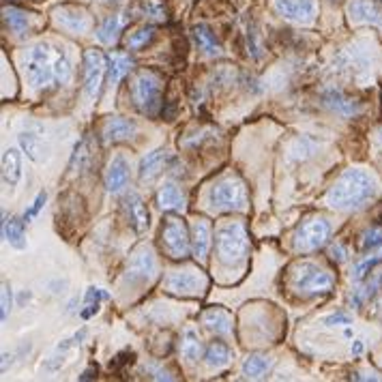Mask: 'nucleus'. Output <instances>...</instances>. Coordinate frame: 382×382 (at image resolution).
Listing matches in <instances>:
<instances>
[{
  "label": "nucleus",
  "instance_id": "obj_1",
  "mask_svg": "<svg viewBox=\"0 0 382 382\" xmlns=\"http://www.w3.org/2000/svg\"><path fill=\"white\" fill-rule=\"evenodd\" d=\"M24 62H26L28 82L37 91H46L54 82L67 84L73 75L69 52L54 44H39L30 48Z\"/></svg>",
  "mask_w": 382,
  "mask_h": 382
},
{
  "label": "nucleus",
  "instance_id": "obj_2",
  "mask_svg": "<svg viewBox=\"0 0 382 382\" xmlns=\"http://www.w3.org/2000/svg\"><path fill=\"white\" fill-rule=\"evenodd\" d=\"M380 191L376 176L363 168H350L343 172L327 194V204L337 211H353L371 202Z\"/></svg>",
  "mask_w": 382,
  "mask_h": 382
},
{
  "label": "nucleus",
  "instance_id": "obj_3",
  "mask_svg": "<svg viewBox=\"0 0 382 382\" xmlns=\"http://www.w3.org/2000/svg\"><path fill=\"white\" fill-rule=\"evenodd\" d=\"M131 99L144 117H157L162 112V103H164L162 75L150 69L138 71L131 82Z\"/></svg>",
  "mask_w": 382,
  "mask_h": 382
},
{
  "label": "nucleus",
  "instance_id": "obj_4",
  "mask_svg": "<svg viewBox=\"0 0 382 382\" xmlns=\"http://www.w3.org/2000/svg\"><path fill=\"white\" fill-rule=\"evenodd\" d=\"M217 256L225 266H239L245 262L249 241L243 223H225L217 230Z\"/></svg>",
  "mask_w": 382,
  "mask_h": 382
},
{
  "label": "nucleus",
  "instance_id": "obj_5",
  "mask_svg": "<svg viewBox=\"0 0 382 382\" xmlns=\"http://www.w3.org/2000/svg\"><path fill=\"white\" fill-rule=\"evenodd\" d=\"M206 202L213 211H243L247 206V189L239 176H223L206 194Z\"/></svg>",
  "mask_w": 382,
  "mask_h": 382
},
{
  "label": "nucleus",
  "instance_id": "obj_6",
  "mask_svg": "<svg viewBox=\"0 0 382 382\" xmlns=\"http://www.w3.org/2000/svg\"><path fill=\"white\" fill-rule=\"evenodd\" d=\"M292 286L296 292L312 296V294H327L333 290V277L314 262H301L292 273Z\"/></svg>",
  "mask_w": 382,
  "mask_h": 382
},
{
  "label": "nucleus",
  "instance_id": "obj_7",
  "mask_svg": "<svg viewBox=\"0 0 382 382\" xmlns=\"http://www.w3.org/2000/svg\"><path fill=\"white\" fill-rule=\"evenodd\" d=\"M162 243H164V249L170 258H176V260H183L189 256V249H191V237H189V230L187 225L180 217H174L170 215L166 221H164V228H162Z\"/></svg>",
  "mask_w": 382,
  "mask_h": 382
},
{
  "label": "nucleus",
  "instance_id": "obj_8",
  "mask_svg": "<svg viewBox=\"0 0 382 382\" xmlns=\"http://www.w3.org/2000/svg\"><path fill=\"white\" fill-rule=\"evenodd\" d=\"M329 235H331L329 221L324 217H312L301 223L294 237V247L296 251H316L329 241Z\"/></svg>",
  "mask_w": 382,
  "mask_h": 382
},
{
  "label": "nucleus",
  "instance_id": "obj_9",
  "mask_svg": "<svg viewBox=\"0 0 382 382\" xmlns=\"http://www.w3.org/2000/svg\"><path fill=\"white\" fill-rule=\"evenodd\" d=\"M155 275H157L155 253H152L148 245H140L127 264V279L131 284H148L155 279Z\"/></svg>",
  "mask_w": 382,
  "mask_h": 382
},
{
  "label": "nucleus",
  "instance_id": "obj_10",
  "mask_svg": "<svg viewBox=\"0 0 382 382\" xmlns=\"http://www.w3.org/2000/svg\"><path fill=\"white\" fill-rule=\"evenodd\" d=\"M168 292L183 294V296H198L206 290V277L196 269L172 271L164 282Z\"/></svg>",
  "mask_w": 382,
  "mask_h": 382
},
{
  "label": "nucleus",
  "instance_id": "obj_11",
  "mask_svg": "<svg viewBox=\"0 0 382 382\" xmlns=\"http://www.w3.org/2000/svg\"><path fill=\"white\" fill-rule=\"evenodd\" d=\"M275 11L296 24H310L316 18V0H273Z\"/></svg>",
  "mask_w": 382,
  "mask_h": 382
},
{
  "label": "nucleus",
  "instance_id": "obj_12",
  "mask_svg": "<svg viewBox=\"0 0 382 382\" xmlns=\"http://www.w3.org/2000/svg\"><path fill=\"white\" fill-rule=\"evenodd\" d=\"M103 71H105V56L99 50H86L84 54V88L88 97H97L103 82Z\"/></svg>",
  "mask_w": 382,
  "mask_h": 382
},
{
  "label": "nucleus",
  "instance_id": "obj_13",
  "mask_svg": "<svg viewBox=\"0 0 382 382\" xmlns=\"http://www.w3.org/2000/svg\"><path fill=\"white\" fill-rule=\"evenodd\" d=\"M54 20L60 28L69 32H86L91 26L88 13L80 7H56L54 9Z\"/></svg>",
  "mask_w": 382,
  "mask_h": 382
},
{
  "label": "nucleus",
  "instance_id": "obj_14",
  "mask_svg": "<svg viewBox=\"0 0 382 382\" xmlns=\"http://www.w3.org/2000/svg\"><path fill=\"white\" fill-rule=\"evenodd\" d=\"M123 211H125V217H127L129 225L138 235L148 230V211H146V204L142 202V198L138 194H129L123 200Z\"/></svg>",
  "mask_w": 382,
  "mask_h": 382
},
{
  "label": "nucleus",
  "instance_id": "obj_15",
  "mask_svg": "<svg viewBox=\"0 0 382 382\" xmlns=\"http://www.w3.org/2000/svg\"><path fill=\"white\" fill-rule=\"evenodd\" d=\"M348 15L357 24H382V7L374 0H353L348 5Z\"/></svg>",
  "mask_w": 382,
  "mask_h": 382
},
{
  "label": "nucleus",
  "instance_id": "obj_16",
  "mask_svg": "<svg viewBox=\"0 0 382 382\" xmlns=\"http://www.w3.org/2000/svg\"><path fill=\"white\" fill-rule=\"evenodd\" d=\"M127 180H129V162L123 155H117L107 166L105 189L110 194H119V191L127 185Z\"/></svg>",
  "mask_w": 382,
  "mask_h": 382
},
{
  "label": "nucleus",
  "instance_id": "obj_17",
  "mask_svg": "<svg viewBox=\"0 0 382 382\" xmlns=\"http://www.w3.org/2000/svg\"><path fill=\"white\" fill-rule=\"evenodd\" d=\"M191 249H194V253L200 262L206 260L209 249H211V225L206 219L194 221V228H191Z\"/></svg>",
  "mask_w": 382,
  "mask_h": 382
},
{
  "label": "nucleus",
  "instance_id": "obj_18",
  "mask_svg": "<svg viewBox=\"0 0 382 382\" xmlns=\"http://www.w3.org/2000/svg\"><path fill=\"white\" fill-rule=\"evenodd\" d=\"M157 204L162 211H183L185 209V196L176 183L168 180L157 191Z\"/></svg>",
  "mask_w": 382,
  "mask_h": 382
},
{
  "label": "nucleus",
  "instance_id": "obj_19",
  "mask_svg": "<svg viewBox=\"0 0 382 382\" xmlns=\"http://www.w3.org/2000/svg\"><path fill=\"white\" fill-rule=\"evenodd\" d=\"M138 131V125L129 119H110L103 125V140L105 142H121L133 138Z\"/></svg>",
  "mask_w": 382,
  "mask_h": 382
},
{
  "label": "nucleus",
  "instance_id": "obj_20",
  "mask_svg": "<svg viewBox=\"0 0 382 382\" xmlns=\"http://www.w3.org/2000/svg\"><path fill=\"white\" fill-rule=\"evenodd\" d=\"M166 159H168V152H166L164 148L148 152V155H146V157L142 159V164H140V180H142V183H150L152 178H155V176L164 170Z\"/></svg>",
  "mask_w": 382,
  "mask_h": 382
},
{
  "label": "nucleus",
  "instance_id": "obj_21",
  "mask_svg": "<svg viewBox=\"0 0 382 382\" xmlns=\"http://www.w3.org/2000/svg\"><path fill=\"white\" fill-rule=\"evenodd\" d=\"M3 15H5V22L7 26L18 34V37H24L32 30L34 26V15L32 13H26L22 9H15V7H5L3 9Z\"/></svg>",
  "mask_w": 382,
  "mask_h": 382
},
{
  "label": "nucleus",
  "instance_id": "obj_22",
  "mask_svg": "<svg viewBox=\"0 0 382 382\" xmlns=\"http://www.w3.org/2000/svg\"><path fill=\"white\" fill-rule=\"evenodd\" d=\"M324 103L331 110H335L337 114H343V117H353V114L361 112L359 101L350 99L348 95H343L341 91H335V88H331V91L324 93Z\"/></svg>",
  "mask_w": 382,
  "mask_h": 382
},
{
  "label": "nucleus",
  "instance_id": "obj_23",
  "mask_svg": "<svg viewBox=\"0 0 382 382\" xmlns=\"http://www.w3.org/2000/svg\"><path fill=\"white\" fill-rule=\"evenodd\" d=\"M131 13L136 18H146L152 22H166L168 20V9L164 5V0H138L131 9Z\"/></svg>",
  "mask_w": 382,
  "mask_h": 382
},
{
  "label": "nucleus",
  "instance_id": "obj_24",
  "mask_svg": "<svg viewBox=\"0 0 382 382\" xmlns=\"http://www.w3.org/2000/svg\"><path fill=\"white\" fill-rule=\"evenodd\" d=\"M22 178V155L18 148H7L3 155V180L7 185H18Z\"/></svg>",
  "mask_w": 382,
  "mask_h": 382
},
{
  "label": "nucleus",
  "instance_id": "obj_25",
  "mask_svg": "<svg viewBox=\"0 0 382 382\" xmlns=\"http://www.w3.org/2000/svg\"><path fill=\"white\" fill-rule=\"evenodd\" d=\"M131 67H133V60L129 56H125V54H112L107 58V82H110V86L112 88L117 86L123 80V75L131 71Z\"/></svg>",
  "mask_w": 382,
  "mask_h": 382
},
{
  "label": "nucleus",
  "instance_id": "obj_26",
  "mask_svg": "<svg viewBox=\"0 0 382 382\" xmlns=\"http://www.w3.org/2000/svg\"><path fill=\"white\" fill-rule=\"evenodd\" d=\"M194 39H196L198 48H200L204 54H209V56L221 54V46H219V41H217L215 32H213L209 26H204V24L194 26Z\"/></svg>",
  "mask_w": 382,
  "mask_h": 382
},
{
  "label": "nucleus",
  "instance_id": "obj_27",
  "mask_svg": "<svg viewBox=\"0 0 382 382\" xmlns=\"http://www.w3.org/2000/svg\"><path fill=\"white\" fill-rule=\"evenodd\" d=\"M3 237H5V241H9V245H13L15 249H24V247H26L24 221L18 219V217L5 219V221H3Z\"/></svg>",
  "mask_w": 382,
  "mask_h": 382
},
{
  "label": "nucleus",
  "instance_id": "obj_28",
  "mask_svg": "<svg viewBox=\"0 0 382 382\" xmlns=\"http://www.w3.org/2000/svg\"><path fill=\"white\" fill-rule=\"evenodd\" d=\"M273 361L269 357H262V355H251L245 359L243 363V376L249 378V380H260L264 378L266 374H269Z\"/></svg>",
  "mask_w": 382,
  "mask_h": 382
},
{
  "label": "nucleus",
  "instance_id": "obj_29",
  "mask_svg": "<svg viewBox=\"0 0 382 382\" xmlns=\"http://www.w3.org/2000/svg\"><path fill=\"white\" fill-rule=\"evenodd\" d=\"M204 324L215 331L217 335H230L232 333V318L223 310H209L204 314Z\"/></svg>",
  "mask_w": 382,
  "mask_h": 382
},
{
  "label": "nucleus",
  "instance_id": "obj_30",
  "mask_svg": "<svg viewBox=\"0 0 382 382\" xmlns=\"http://www.w3.org/2000/svg\"><path fill=\"white\" fill-rule=\"evenodd\" d=\"M180 355L189 361V363H194L200 359L202 355V341L198 337V333L194 329H187L183 333V339H180Z\"/></svg>",
  "mask_w": 382,
  "mask_h": 382
},
{
  "label": "nucleus",
  "instance_id": "obj_31",
  "mask_svg": "<svg viewBox=\"0 0 382 382\" xmlns=\"http://www.w3.org/2000/svg\"><path fill=\"white\" fill-rule=\"evenodd\" d=\"M123 24H125V20L121 15H110V18H105L101 22V26L97 28V39L101 44H107V46L114 44V41L119 39V32H121Z\"/></svg>",
  "mask_w": 382,
  "mask_h": 382
},
{
  "label": "nucleus",
  "instance_id": "obj_32",
  "mask_svg": "<svg viewBox=\"0 0 382 382\" xmlns=\"http://www.w3.org/2000/svg\"><path fill=\"white\" fill-rule=\"evenodd\" d=\"M20 144L22 148L28 152V157L34 159V162H39L41 159V150H44V138L39 133H34V131H22L20 133Z\"/></svg>",
  "mask_w": 382,
  "mask_h": 382
},
{
  "label": "nucleus",
  "instance_id": "obj_33",
  "mask_svg": "<svg viewBox=\"0 0 382 382\" xmlns=\"http://www.w3.org/2000/svg\"><path fill=\"white\" fill-rule=\"evenodd\" d=\"M155 34H157V30L152 28V26L138 28V30H133V32L127 34L125 46H127L129 50H142V48H146L152 39H155Z\"/></svg>",
  "mask_w": 382,
  "mask_h": 382
},
{
  "label": "nucleus",
  "instance_id": "obj_34",
  "mask_svg": "<svg viewBox=\"0 0 382 382\" xmlns=\"http://www.w3.org/2000/svg\"><path fill=\"white\" fill-rule=\"evenodd\" d=\"M204 359H206V365H211V367H223V365H228V361H230V350H228L225 343L213 341L206 348Z\"/></svg>",
  "mask_w": 382,
  "mask_h": 382
},
{
  "label": "nucleus",
  "instance_id": "obj_35",
  "mask_svg": "<svg viewBox=\"0 0 382 382\" xmlns=\"http://www.w3.org/2000/svg\"><path fill=\"white\" fill-rule=\"evenodd\" d=\"M382 264V249L380 251H376V253H371V256H367L365 260H361L355 269H353V282H363L376 266H380Z\"/></svg>",
  "mask_w": 382,
  "mask_h": 382
},
{
  "label": "nucleus",
  "instance_id": "obj_36",
  "mask_svg": "<svg viewBox=\"0 0 382 382\" xmlns=\"http://www.w3.org/2000/svg\"><path fill=\"white\" fill-rule=\"evenodd\" d=\"M103 298H107V294H105L103 290L91 288V290L86 292V296H84V303H86V308H88V310H84L82 316H84V318H91L93 314H97V310H99V301H103Z\"/></svg>",
  "mask_w": 382,
  "mask_h": 382
},
{
  "label": "nucleus",
  "instance_id": "obj_37",
  "mask_svg": "<svg viewBox=\"0 0 382 382\" xmlns=\"http://www.w3.org/2000/svg\"><path fill=\"white\" fill-rule=\"evenodd\" d=\"M378 247H382V230H380V228H371V230H367L361 237V249L371 251V249H378Z\"/></svg>",
  "mask_w": 382,
  "mask_h": 382
},
{
  "label": "nucleus",
  "instance_id": "obj_38",
  "mask_svg": "<svg viewBox=\"0 0 382 382\" xmlns=\"http://www.w3.org/2000/svg\"><path fill=\"white\" fill-rule=\"evenodd\" d=\"M378 284H380V279H371L367 286H363L361 290H355V294L350 296V303H353V308H361V305L376 292V288H378Z\"/></svg>",
  "mask_w": 382,
  "mask_h": 382
},
{
  "label": "nucleus",
  "instance_id": "obj_39",
  "mask_svg": "<svg viewBox=\"0 0 382 382\" xmlns=\"http://www.w3.org/2000/svg\"><path fill=\"white\" fill-rule=\"evenodd\" d=\"M0 316H3V322H7L9 314H11V308H13V298H11V288L7 284H3V296H0Z\"/></svg>",
  "mask_w": 382,
  "mask_h": 382
},
{
  "label": "nucleus",
  "instance_id": "obj_40",
  "mask_svg": "<svg viewBox=\"0 0 382 382\" xmlns=\"http://www.w3.org/2000/svg\"><path fill=\"white\" fill-rule=\"evenodd\" d=\"M46 198H48V196H46V191H41V194L37 196V200L32 202V206H30V209L26 211V215H24V219H26V221H30V219H34V217H37V213H39V211L44 209V204H46Z\"/></svg>",
  "mask_w": 382,
  "mask_h": 382
},
{
  "label": "nucleus",
  "instance_id": "obj_41",
  "mask_svg": "<svg viewBox=\"0 0 382 382\" xmlns=\"http://www.w3.org/2000/svg\"><path fill=\"white\" fill-rule=\"evenodd\" d=\"M350 322H353V318H350L348 314H343V312H337V314H333V316L327 318V324H329V327H335V324H350Z\"/></svg>",
  "mask_w": 382,
  "mask_h": 382
},
{
  "label": "nucleus",
  "instance_id": "obj_42",
  "mask_svg": "<svg viewBox=\"0 0 382 382\" xmlns=\"http://www.w3.org/2000/svg\"><path fill=\"white\" fill-rule=\"evenodd\" d=\"M331 256H333V258H337V262H346V249H343L341 245L331 247Z\"/></svg>",
  "mask_w": 382,
  "mask_h": 382
},
{
  "label": "nucleus",
  "instance_id": "obj_43",
  "mask_svg": "<svg viewBox=\"0 0 382 382\" xmlns=\"http://www.w3.org/2000/svg\"><path fill=\"white\" fill-rule=\"evenodd\" d=\"M361 350H363V343L357 341V343H355V353H361Z\"/></svg>",
  "mask_w": 382,
  "mask_h": 382
},
{
  "label": "nucleus",
  "instance_id": "obj_44",
  "mask_svg": "<svg viewBox=\"0 0 382 382\" xmlns=\"http://www.w3.org/2000/svg\"><path fill=\"white\" fill-rule=\"evenodd\" d=\"M101 3H123V0H101Z\"/></svg>",
  "mask_w": 382,
  "mask_h": 382
},
{
  "label": "nucleus",
  "instance_id": "obj_45",
  "mask_svg": "<svg viewBox=\"0 0 382 382\" xmlns=\"http://www.w3.org/2000/svg\"><path fill=\"white\" fill-rule=\"evenodd\" d=\"M378 314H380V316H382V301H380V303H378Z\"/></svg>",
  "mask_w": 382,
  "mask_h": 382
},
{
  "label": "nucleus",
  "instance_id": "obj_46",
  "mask_svg": "<svg viewBox=\"0 0 382 382\" xmlns=\"http://www.w3.org/2000/svg\"><path fill=\"white\" fill-rule=\"evenodd\" d=\"M380 144H382V133H380Z\"/></svg>",
  "mask_w": 382,
  "mask_h": 382
}]
</instances>
